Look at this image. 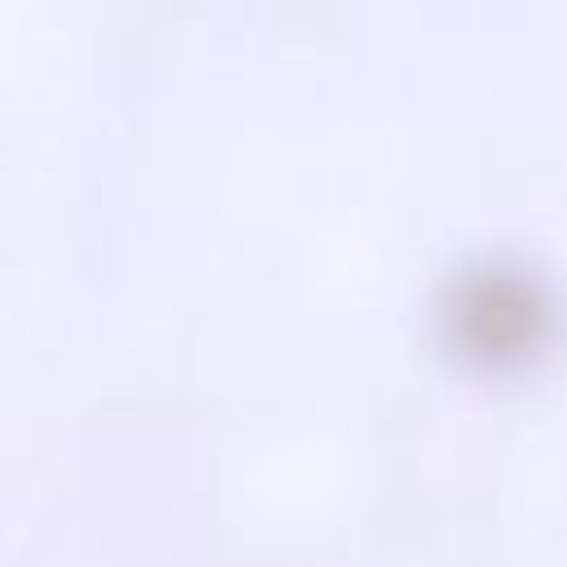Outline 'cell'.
Masks as SVG:
<instances>
[{
  "instance_id": "1",
  "label": "cell",
  "mask_w": 567,
  "mask_h": 567,
  "mask_svg": "<svg viewBox=\"0 0 567 567\" xmlns=\"http://www.w3.org/2000/svg\"><path fill=\"white\" fill-rule=\"evenodd\" d=\"M447 328L474 368L523 372L545 359L558 332V301L532 266L487 261L456 284Z\"/></svg>"
}]
</instances>
